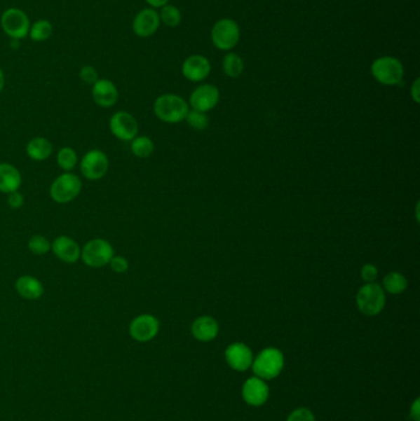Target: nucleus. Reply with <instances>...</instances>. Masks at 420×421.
<instances>
[{
  "label": "nucleus",
  "mask_w": 420,
  "mask_h": 421,
  "mask_svg": "<svg viewBox=\"0 0 420 421\" xmlns=\"http://www.w3.org/2000/svg\"><path fill=\"white\" fill-rule=\"evenodd\" d=\"M284 354L276 347H266L254 357L252 370L254 375L264 381L275 380L284 370Z\"/></svg>",
  "instance_id": "obj_1"
},
{
  "label": "nucleus",
  "mask_w": 420,
  "mask_h": 421,
  "mask_svg": "<svg viewBox=\"0 0 420 421\" xmlns=\"http://www.w3.org/2000/svg\"><path fill=\"white\" fill-rule=\"evenodd\" d=\"M371 74L382 85L393 87L403 81L405 67L395 57H379L371 64Z\"/></svg>",
  "instance_id": "obj_2"
},
{
  "label": "nucleus",
  "mask_w": 420,
  "mask_h": 421,
  "mask_svg": "<svg viewBox=\"0 0 420 421\" xmlns=\"http://www.w3.org/2000/svg\"><path fill=\"white\" fill-rule=\"evenodd\" d=\"M154 113L163 122L177 123L185 120L189 105L182 97L175 94H164L154 102Z\"/></svg>",
  "instance_id": "obj_3"
},
{
  "label": "nucleus",
  "mask_w": 420,
  "mask_h": 421,
  "mask_svg": "<svg viewBox=\"0 0 420 421\" xmlns=\"http://www.w3.org/2000/svg\"><path fill=\"white\" fill-rule=\"evenodd\" d=\"M241 40V27L237 21L223 18L216 21L211 29V41L213 46L219 51H232Z\"/></svg>",
  "instance_id": "obj_4"
},
{
  "label": "nucleus",
  "mask_w": 420,
  "mask_h": 421,
  "mask_svg": "<svg viewBox=\"0 0 420 421\" xmlns=\"http://www.w3.org/2000/svg\"><path fill=\"white\" fill-rule=\"evenodd\" d=\"M386 305V294L380 284L371 282L359 289L356 305L363 315L375 317L380 315Z\"/></svg>",
  "instance_id": "obj_5"
},
{
  "label": "nucleus",
  "mask_w": 420,
  "mask_h": 421,
  "mask_svg": "<svg viewBox=\"0 0 420 421\" xmlns=\"http://www.w3.org/2000/svg\"><path fill=\"white\" fill-rule=\"evenodd\" d=\"M0 25L6 36L20 41L29 36L31 22L25 11L19 8H9L1 14Z\"/></svg>",
  "instance_id": "obj_6"
},
{
  "label": "nucleus",
  "mask_w": 420,
  "mask_h": 421,
  "mask_svg": "<svg viewBox=\"0 0 420 421\" xmlns=\"http://www.w3.org/2000/svg\"><path fill=\"white\" fill-rule=\"evenodd\" d=\"M83 184L78 175L72 173H65L52 183L50 195L52 200L57 203H69L74 201L81 193Z\"/></svg>",
  "instance_id": "obj_7"
},
{
  "label": "nucleus",
  "mask_w": 420,
  "mask_h": 421,
  "mask_svg": "<svg viewBox=\"0 0 420 421\" xmlns=\"http://www.w3.org/2000/svg\"><path fill=\"white\" fill-rule=\"evenodd\" d=\"M81 256L86 266L97 269L109 265L114 256V248L105 239H93L81 249Z\"/></svg>",
  "instance_id": "obj_8"
},
{
  "label": "nucleus",
  "mask_w": 420,
  "mask_h": 421,
  "mask_svg": "<svg viewBox=\"0 0 420 421\" xmlns=\"http://www.w3.org/2000/svg\"><path fill=\"white\" fill-rule=\"evenodd\" d=\"M109 158L99 149H93L86 153L81 162V174L84 178L91 181H97L104 178L109 172Z\"/></svg>",
  "instance_id": "obj_9"
},
{
  "label": "nucleus",
  "mask_w": 420,
  "mask_h": 421,
  "mask_svg": "<svg viewBox=\"0 0 420 421\" xmlns=\"http://www.w3.org/2000/svg\"><path fill=\"white\" fill-rule=\"evenodd\" d=\"M159 328V320L154 315H141L132 320L128 331L133 340L148 343L157 336Z\"/></svg>",
  "instance_id": "obj_10"
},
{
  "label": "nucleus",
  "mask_w": 420,
  "mask_h": 421,
  "mask_svg": "<svg viewBox=\"0 0 420 421\" xmlns=\"http://www.w3.org/2000/svg\"><path fill=\"white\" fill-rule=\"evenodd\" d=\"M112 134L125 142H130L137 137L138 133V122L130 112L118 111L112 115L109 122Z\"/></svg>",
  "instance_id": "obj_11"
},
{
  "label": "nucleus",
  "mask_w": 420,
  "mask_h": 421,
  "mask_svg": "<svg viewBox=\"0 0 420 421\" xmlns=\"http://www.w3.org/2000/svg\"><path fill=\"white\" fill-rule=\"evenodd\" d=\"M159 13L153 8H146L137 13L135 19L132 21V30L135 35L141 39H147L154 35L161 26Z\"/></svg>",
  "instance_id": "obj_12"
},
{
  "label": "nucleus",
  "mask_w": 420,
  "mask_h": 421,
  "mask_svg": "<svg viewBox=\"0 0 420 421\" xmlns=\"http://www.w3.org/2000/svg\"><path fill=\"white\" fill-rule=\"evenodd\" d=\"M270 388L266 381L253 375L244 382L242 387V396L248 406L259 408L268 401Z\"/></svg>",
  "instance_id": "obj_13"
},
{
  "label": "nucleus",
  "mask_w": 420,
  "mask_h": 421,
  "mask_svg": "<svg viewBox=\"0 0 420 421\" xmlns=\"http://www.w3.org/2000/svg\"><path fill=\"white\" fill-rule=\"evenodd\" d=\"M224 359L232 370L244 372L252 367L254 355L248 345L243 343H233L224 351Z\"/></svg>",
  "instance_id": "obj_14"
},
{
  "label": "nucleus",
  "mask_w": 420,
  "mask_h": 421,
  "mask_svg": "<svg viewBox=\"0 0 420 421\" xmlns=\"http://www.w3.org/2000/svg\"><path fill=\"white\" fill-rule=\"evenodd\" d=\"M219 102V90L212 84H203L190 95V105L196 111L208 112Z\"/></svg>",
  "instance_id": "obj_15"
},
{
  "label": "nucleus",
  "mask_w": 420,
  "mask_h": 421,
  "mask_svg": "<svg viewBox=\"0 0 420 421\" xmlns=\"http://www.w3.org/2000/svg\"><path fill=\"white\" fill-rule=\"evenodd\" d=\"M182 73L184 78H187L188 81L198 83L205 81L210 76L211 63L208 61V57L203 55H193L182 62Z\"/></svg>",
  "instance_id": "obj_16"
},
{
  "label": "nucleus",
  "mask_w": 420,
  "mask_h": 421,
  "mask_svg": "<svg viewBox=\"0 0 420 421\" xmlns=\"http://www.w3.org/2000/svg\"><path fill=\"white\" fill-rule=\"evenodd\" d=\"M51 249L57 258L67 264H76V261L81 259V247L71 237L61 235L55 239Z\"/></svg>",
  "instance_id": "obj_17"
},
{
  "label": "nucleus",
  "mask_w": 420,
  "mask_h": 421,
  "mask_svg": "<svg viewBox=\"0 0 420 421\" xmlns=\"http://www.w3.org/2000/svg\"><path fill=\"white\" fill-rule=\"evenodd\" d=\"M91 95L97 106L104 109L114 106L120 97L116 85L111 81L102 78L93 85Z\"/></svg>",
  "instance_id": "obj_18"
},
{
  "label": "nucleus",
  "mask_w": 420,
  "mask_h": 421,
  "mask_svg": "<svg viewBox=\"0 0 420 421\" xmlns=\"http://www.w3.org/2000/svg\"><path fill=\"white\" fill-rule=\"evenodd\" d=\"M218 331L219 326L217 320L208 315L198 317L191 325V334L194 338L203 343L215 340L217 338Z\"/></svg>",
  "instance_id": "obj_19"
},
{
  "label": "nucleus",
  "mask_w": 420,
  "mask_h": 421,
  "mask_svg": "<svg viewBox=\"0 0 420 421\" xmlns=\"http://www.w3.org/2000/svg\"><path fill=\"white\" fill-rule=\"evenodd\" d=\"M15 289L16 292L24 300H39L43 294V284H41L40 279H37L30 275L21 276L16 279Z\"/></svg>",
  "instance_id": "obj_20"
},
{
  "label": "nucleus",
  "mask_w": 420,
  "mask_h": 421,
  "mask_svg": "<svg viewBox=\"0 0 420 421\" xmlns=\"http://www.w3.org/2000/svg\"><path fill=\"white\" fill-rule=\"evenodd\" d=\"M22 183L21 174L14 165L8 163L0 164V193H11L18 191Z\"/></svg>",
  "instance_id": "obj_21"
},
{
  "label": "nucleus",
  "mask_w": 420,
  "mask_h": 421,
  "mask_svg": "<svg viewBox=\"0 0 420 421\" xmlns=\"http://www.w3.org/2000/svg\"><path fill=\"white\" fill-rule=\"evenodd\" d=\"M53 152L51 142L45 137H36L31 139L26 146L27 156L35 160V162H43L46 159L51 157Z\"/></svg>",
  "instance_id": "obj_22"
},
{
  "label": "nucleus",
  "mask_w": 420,
  "mask_h": 421,
  "mask_svg": "<svg viewBox=\"0 0 420 421\" xmlns=\"http://www.w3.org/2000/svg\"><path fill=\"white\" fill-rule=\"evenodd\" d=\"M222 69L224 74L229 78H238L243 74V58L236 52H229L223 58Z\"/></svg>",
  "instance_id": "obj_23"
},
{
  "label": "nucleus",
  "mask_w": 420,
  "mask_h": 421,
  "mask_svg": "<svg viewBox=\"0 0 420 421\" xmlns=\"http://www.w3.org/2000/svg\"><path fill=\"white\" fill-rule=\"evenodd\" d=\"M52 34H53V26H52L51 21L46 20V19L35 21L30 26V31H29L31 40L35 41V42H45L51 37Z\"/></svg>",
  "instance_id": "obj_24"
},
{
  "label": "nucleus",
  "mask_w": 420,
  "mask_h": 421,
  "mask_svg": "<svg viewBox=\"0 0 420 421\" xmlns=\"http://www.w3.org/2000/svg\"><path fill=\"white\" fill-rule=\"evenodd\" d=\"M408 286V281L400 272H390L384 279V291L391 294H400L405 292Z\"/></svg>",
  "instance_id": "obj_25"
},
{
  "label": "nucleus",
  "mask_w": 420,
  "mask_h": 421,
  "mask_svg": "<svg viewBox=\"0 0 420 421\" xmlns=\"http://www.w3.org/2000/svg\"><path fill=\"white\" fill-rule=\"evenodd\" d=\"M159 18H161V22H163L164 25L170 27V29H174V27H177L182 24V14L177 6L167 4V6L161 8Z\"/></svg>",
  "instance_id": "obj_26"
},
{
  "label": "nucleus",
  "mask_w": 420,
  "mask_h": 421,
  "mask_svg": "<svg viewBox=\"0 0 420 421\" xmlns=\"http://www.w3.org/2000/svg\"><path fill=\"white\" fill-rule=\"evenodd\" d=\"M131 151L138 158L151 157L154 152V143L151 138L140 136L132 139Z\"/></svg>",
  "instance_id": "obj_27"
},
{
  "label": "nucleus",
  "mask_w": 420,
  "mask_h": 421,
  "mask_svg": "<svg viewBox=\"0 0 420 421\" xmlns=\"http://www.w3.org/2000/svg\"><path fill=\"white\" fill-rule=\"evenodd\" d=\"M76 163H78V156L73 148H62L57 153V164L63 170L71 172L76 167Z\"/></svg>",
  "instance_id": "obj_28"
},
{
  "label": "nucleus",
  "mask_w": 420,
  "mask_h": 421,
  "mask_svg": "<svg viewBox=\"0 0 420 421\" xmlns=\"http://www.w3.org/2000/svg\"><path fill=\"white\" fill-rule=\"evenodd\" d=\"M52 244L50 240L43 237V235H34L31 237L27 247L30 249L31 253L36 255H45L51 250Z\"/></svg>",
  "instance_id": "obj_29"
},
{
  "label": "nucleus",
  "mask_w": 420,
  "mask_h": 421,
  "mask_svg": "<svg viewBox=\"0 0 420 421\" xmlns=\"http://www.w3.org/2000/svg\"><path fill=\"white\" fill-rule=\"evenodd\" d=\"M187 121H188L190 127L195 130H205L208 126V117L206 116L205 112L196 111V110H189L187 115Z\"/></svg>",
  "instance_id": "obj_30"
},
{
  "label": "nucleus",
  "mask_w": 420,
  "mask_h": 421,
  "mask_svg": "<svg viewBox=\"0 0 420 421\" xmlns=\"http://www.w3.org/2000/svg\"><path fill=\"white\" fill-rule=\"evenodd\" d=\"M79 78L88 85H94L100 79L99 73L93 66L81 67V71H79Z\"/></svg>",
  "instance_id": "obj_31"
},
{
  "label": "nucleus",
  "mask_w": 420,
  "mask_h": 421,
  "mask_svg": "<svg viewBox=\"0 0 420 421\" xmlns=\"http://www.w3.org/2000/svg\"><path fill=\"white\" fill-rule=\"evenodd\" d=\"M286 421H316V416L309 408H297L287 416Z\"/></svg>",
  "instance_id": "obj_32"
},
{
  "label": "nucleus",
  "mask_w": 420,
  "mask_h": 421,
  "mask_svg": "<svg viewBox=\"0 0 420 421\" xmlns=\"http://www.w3.org/2000/svg\"><path fill=\"white\" fill-rule=\"evenodd\" d=\"M377 276H379V270H377L375 265L366 264L363 266V269H361V277H363L366 284L375 282Z\"/></svg>",
  "instance_id": "obj_33"
},
{
  "label": "nucleus",
  "mask_w": 420,
  "mask_h": 421,
  "mask_svg": "<svg viewBox=\"0 0 420 421\" xmlns=\"http://www.w3.org/2000/svg\"><path fill=\"white\" fill-rule=\"evenodd\" d=\"M109 264H110L112 271L116 272V274H123L128 270V261L123 256H115L114 255Z\"/></svg>",
  "instance_id": "obj_34"
},
{
  "label": "nucleus",
  "mask_w": 420,
  "mask_h": 421,
  "mask_svg": "<svg viewBox=\"0 0 420 421\" xmlns=\"http://www.w3.org/2000/svg\"><path fill=\"white\" fill-rule=\"evenodd\" d=\"M9 198H8V203L11 208H20L24 205V198L19 191H14V193H8Z\"/></svg>",
  "instance_id": "obj_35"
},
{
  "label": "nucleus",
  "mask_w": 420,
  "mask_h": 421,
  "mask_svg": "<svg viewBox=\"0 0 420 421\" xmlns=\"http://www.w3.org/2000/svg\"><path fill=\"white\" fill-rule=\"evenodd\" d=\"M409 416L413 421H420V398H416L410 406Z\"/></svg>",
  "instance_id": "obj_36"
},
{
  "label": "nucleus",
  "mask_w": 420,
  "mask_h": 421,
  "mask_svg": "<svg viewBox=\"0 0 420 421\" xmlns=\"http://www.w3.org/2000/svg\"><path fill=\"white\" fill-rule=\"evenodd\" d=\"M410 97L414 100V102L419 104L420 102V81L415 79L413 85L410 88Z\"/></svg>",
  "instance_id": "obj_37"
},
{
  "label": "nucleus",
  "mask_w": 420,
  "mask_h": 421,
  "mask_svg": "<svg viewBox=\"0 0 420 421\" xmlns=\"http://www.w3.org/2000/svg\"><path fill=\"white\" fill-rule=\"evenodd\" d=\"M144 1L147 3L149 8H153V9H161L163 6L169 4L170 0H144Z\"/></svg>",
  "instance_id": "obj_38"
},
{
  "label": "nucleus",
  "mask_w": 420,
  "mask_h": 421,
  "mask_svg": "<svg viewBox=\"0 0 420 421\" xmlns=\"http://www.w3.org/2000/svg\"><path fill=\"white\" fill-rule=\"evenodd\" d=\"M6 85V76H4V71L0 68V92H3Z\"/></svg>",
  "instance_id": "obj_39"
}]
</instances>
